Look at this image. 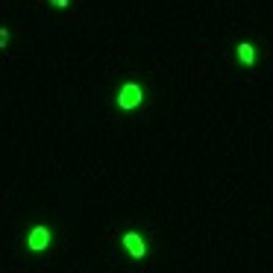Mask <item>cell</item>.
I'll use <instances>...</instances> for the list:
<instances>
[{"mask_svg": "<svg viewBox=\"0 0 273 273\" xmlns=\"http://www.w3.org/2000/svg\"><path fill=\"white\" fill-rule=\"evenodd\" d=\"M144 97H147V91L141 83H135V80H126L121 89H118V97H115V106L121 109V112H135L141 103H144Z\"/></svg>", "mask_w": 273, "mask_h": 273, "instance_id": "6da1fadb", "label": "cell"}, {"mask_svg": "<svg viewBox=\"0 0 273 273\" xmlns=\"http://www.w3.org/2000/svg\"><path fill=\"white\" fill-rule=\"evenodd\" d=\"M50 244H53V229L47 223H35L30 229V235H27V250L30 253H44Z\"/></svg>", "mask_w": 273, "mask_h": 273, "instance_id": "7a4b0ae2", "label": "cell"}, {"mask_svg": "<svg viewBox=\"0 0 273 273\" xmlns=\"http://www.w3.org/2000/svg\"><path fill=\"white\" fill-rule=\"evenodd\" d=\"M121 247L126 250V256H129L132 262H141V259L147 256V241L141 238V232H138V229H129V232H123Z\"/></svg>", "mask_w": 273, "mask_h": 273, "instance_id": "3957f363", "label": "cell"}, {"mask_svg": "<svg viewBox=\"0 0 273 273\" xmlns=\"http://www.w3.org/2000/svg\"><path fill=\"white\" fill-rule=\"evenodd\" d=\"M235 53H238V62H241L244 68H250V65L256 62V47H253L250 41H241V44L235 47Z\"/></svg>", "mask_w": 273, "mask_h": 273, "instance_id": "277c9868", "label": "cell"}, {"mask_svg": "<svg viewBox=\"0 0 273 273\" xmlns=\"http://www.w3.org/2000/svg\"><path fill=\"white\" fill-rule=\"evenodd\" d=\"M6 44H9V30L0 27V47H6Z\"/></svg>", "mask_w": 273, "mask_h": 273, "instance_id": "5b68a950", "label": "cell"}, {"mask_svg": "<svg viewBox=\"0 0 273 273\" xmlns=\"http://www.w3.org/2000/svg\"><path fill=\"white\" fill-rule=\"evenodd\" d=\"M50 3H53V6H59V9H62V6H68L71 0H50Z\"/></svg>", "mask_w": 273, "mask_h": 273, "instance_id": "8992f818", "label": "cell"}]
</instances>
